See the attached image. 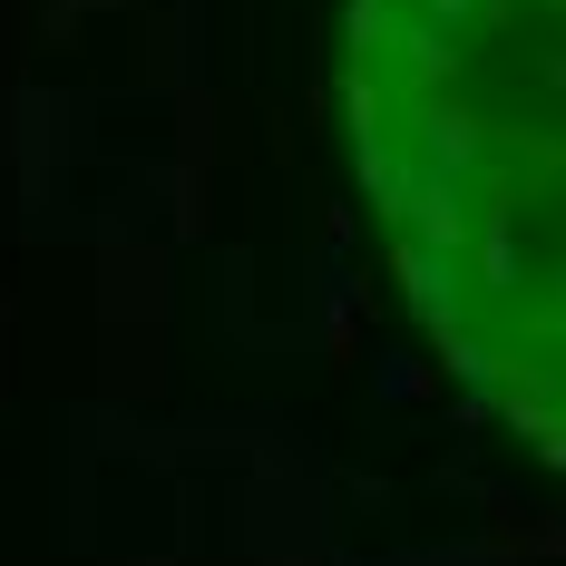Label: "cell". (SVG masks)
Segmentation results:
<instances>
[{"label": "cell", "instance_id": "7a4b0ae2", "mask_svg": "<svg viewBox=\"0 0 566 566\" xmlns=\"http://www.w3.org/2000/svg\"><path fill=\"white\" fill-rule=\"evenodd\" d=\"M450 420H459V430H489V420H499V391H459Z\"/></svg>", "mask_w": 566, "mask_h": 566}, {"label": "cell", "instance_id": "6da1fadb", "mask_svg": "<svg viewBox=\"0 0 566 566\" xmlns=\"http://www.w3.org/2000/svg\"><path fill=\"white\" fill-rule=\"evenodd\" d=\"M381 400H400V410L430 400V371H420V361H381Z\"/></svg>", "mask_w": 566, "mask_h": 566}]
</instances>
